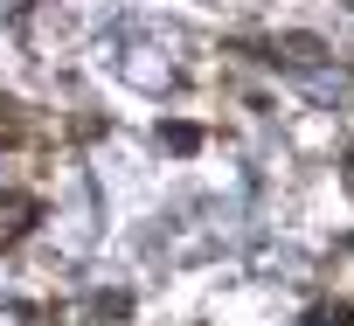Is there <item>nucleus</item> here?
I'll return each instance as SVG.
<instances>
[{
  "label": "nucleus",
  "instance_id": "obj_1",
  "mask_svg": "<svg viewBox=\"0 0 354 326\" xmlns=\"http://www.w3.org/2000/svg\"><path fill=\"white\" fill-rule=\"evenodd\" d=\"M28 215H35L28 195H0V243H15V236L28 229Z\"/></svg>",
  "mask_w": 354,
  "mask_h": 326
},
{
  "label": "nucleus",
  "instance_id": "obj_3",
  "mask_svg": "<svg viewBox=\"0 0 354 326\" xmlns=\"http://www.w3.org/2000/svg\"><path fill=\"white\" fill-rule=\"evenodd\" d=\"M21 15V0H0V21H15Z\"/></svg>",
  "mask_w": 354,
  "mask_h": 326
},
{
  "label": "nucleus",
  "instance_id": "obj_2",
  "mask_svg": "<svg viewBox=\"0 0 354 326\" xmlns=\"http://www.w3.org/2000/svg\"><path fill=\"white\" fill-rule=\"evenodd\" d=\"M306 326H354V312H347V305H313Z\"/></svg>",
  "mask_w": 354,
  "mask_h": 326
}]
</instances>
